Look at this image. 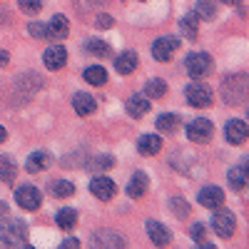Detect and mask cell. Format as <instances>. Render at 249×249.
Masks as SVG:
<instances>
[{
  "mask_svg": "<svg viewBox=\"0 0 249 249\" xmlns=\"http://www.w3.org/2000/svg\"><path fill=\"white\" fill-rule=\"evenodd\" d=\"M55 222H57L60 230H72V227L77 224V212L70 210V207H65V210H60V212H57Z\"/></svg>",
  "mask_w": 249,
  "mask_h": 249,
  "instance_id": "28",
  "label": "cell"
},
{
  "mask_svg": "<svg viewBox=\"0 0 249 249\" xmlns=\"http://www.w3.org/2000/svg\"><path fill=\"white\" fill-rule=\"evenodd\" d=\"M222 3H230V5H237V3H239V0H222Z\"/></svg>",
  "mask_w": 249,
  "mask_h": 249,
  "instance_id": "42",
  "label": "cell"
},
{
  "mask_svg": "<svg viewBox=\"0 0 249 249\" xmlns=\"http://www.w3.org/2000/svg\"><path fill=\"white\" fill-rule=\"evenodd\" d=\"M244 88H247V80L239 82V88H232L230 80H222V97L227 102H232V105H237V102L244 100Z\"/></svg>",
  "mask_w": 249,
  "mask_h": 249,
  "instance_id": "20",
  "label": "cell"
},
{
  "mask_svg": "<svg viewBox=\"0 0 249 249\" xmlns=\"http://www.w3.org/2000/svg\"><path fill=\"white\" fill-rule=\"evenodd\" d=\"M8 137V132H5V127H3V124H0V142H3Z\"/></svg>",
  "mask_w": 249,
  "mask_h": 249,
  "instance_id": "41",
  "label": "cell"
},
{
  "mask_svg": "<svg viewBox=\"0 0 249 249\" xmlns=\"http://www.w3.org/2000/svg\"><path fill=\"white\" fill-rule=\"evenodd\" d=\"M85 80L90 82V85H105L107 82V70L105 68H100V65H90V68H85Z\"/></svg>",
  "mask_w": 249,
  "mask_h": 249,
  "instance_id": "27",
  "label": "cell"
},
{
  "mask_svg": "<svg viewBox=\"0 0 249 249\" xmlns=\"http://www.w3.org/2000/svg\"><path fill=\"white\" fill-rule=\"evenodd\" d=\"M147 184H150L147 175H144V172H135L132 179H130V184H127V195L132 199H140L144 192H147Z\"/></svg>",
  "mask_w": 249,
  "mask_h": 249,
  "instance_id": "17",
  "label": "cell"
},
{
  "mask_svg": "<svg viewBox=\"0 0 249 249\" xmlns=\"http://www.w3.org/2000/svg\"><path fill=\"white\" fill-rule=\"evenodd\" d=\"M97 25H100V28H110V25H112V18H110V15H100V18H97Z\"/></svg>",
  "mask_w": 249,
  "mask_h": 249,
  "instance_id": "37",
  "label": "cell"
},
{
  "mask_svg": "<svg viewBox=\"0 0 249 249\" xmlns=\"http://www.w3.org/2000/svg\"><path fill=\"white\" fill-rule=\"evenodd\" d=\"M92 244H95V247H112V249H120V247H124V237L115 234L112 230H100V232L92 234Z\"/></svg>",
  "mask_w": 249,
  "mask_h": 249,
  "instance_id": "15",
  "label": "cell"
},
{
  "mask_svg": "<svg viewBox=\"0 0 249 249\" xmlns=\"http://www.w3.org/2000/svg\"><path fill=\"white\" fill-rule=\"evenodd\" d=\"M175 50H179V40L172 37V35H162V37H157L155 43H152V57L160 60V62L172 60Z\"/></svg>",
  "mask_w": 249,
  "mask_h": 249,
  "instance_id": "4",
  "label": "cell"
},
{
  "mask_svg": "<svg viewBox=\"0 0 249 249\" xmlns=\"http://www.w3.org/2000/svg\"><path fill=\"white\" fill-rule=\"evenodd\" d=\"M197 15L204 20H212L217 15V0H199L197 3Z\"/></svg>",
  "mask_w": 249,
  "mask_h": 249,
  "instance_id": "30",
  "label": "cell"
},
{
  "mask_svg": "<svg viewBox=\"0 0 249 249\" xmlns=\"http://www.w3.org/2000/svg\"><path fill=\"white\" fill-rule=\"evenodd\" d=\"M199 204L207 207V210H217V207L224 204V192L219 187H204L199 192Z\"/></svg>",
  "mask_w": 249,
  "mask_h": 249,
  "instance_id": "14",
  "label": "cell"
},
{
  "mask_svg": "<svg viewBox=\"0 0 249 249\" xmlns=\"http://www.w3.org/2000/svg\"><path fill=\"white\" fill-rule=\"evenodd\" d=\"M85 50H88L90 55H97V57H107V55H110V45L105 43V40H97V37L88 40Z\"/></svg>",
  "mask_w": 249,
  "mask_h": 249,
  "instance_id": "29",
  "label": "cell"
},
{
  "mask_svg": "<svg viewBox=\"0 0 249 249\" xmlns=\"http://www.w3.org/2000/svg\"><path fill=\"white\" fill-rule=\"evenodd\" d=\"M8 62H10V55H8V50H3V48H0V68H5Z\"/></svg>",
  "mask_w": 249,
  "mask_h": 249,
  "instance_id": "38",
  "label": "cell"
},
{
  "mask_svg": "<svg viewBox=\"0 0 249 249\" xmlns=\"http://www.w3.org/2000/svg\"><path fill=\"white\" fill-rule=\"evenodd\" d=\"M20 8L28 15H35V13L43 10V3H40V0H20Z\"/></svg>",
  "mask_w": 249,
  "mask_h": 249,
  "instance_id": "35",
  "label": "cell"
},
{
  "mask_svg": "<svg viewBox=\"0 0 249 249\" xmlns=\"http://www.w3.org/2000/svg\"><path fill=\"white\" fill-rule=\"evenodd\" d=\"M70 33V23H68V18L65 15H55L50 20V25H48V37L53 40H62V37H68Z\"/></svg>",
  "mask_w": 249,
  "mask_h": 249,
  "instance_id": "16",
  "label": "cell"
},
{
  "mask_svg": "<svg viewBox=\"0 0 249 249\" xmlns=\"http://www.w3.org/2000/svg\"><path fill=\"white\" fill-rule=\"evenodd\" d=\"M124 110H127L130 117L140 120V117H144V115L150 112V100L144 97V95H132L127 102H124Z\"/></svg>",
  "mask_w": 249,
  "mask_h": 249,
  "instance_id": "12",
  "label": "cell"
},
{
  "mask_svg": "<svg viewBox=\"0 0 249 249\" xmlns=\"http://www.w3.org/2000/svg\"><path fill=\"white\" fill-rule=\"evenodd\" d=\"M53 192H55V197H72V195H75V184L60 179V182L53 184Z\"/></svg>",
  "mask_w": 249,
  "mask_h": 249,
  "instance_id": "33",
  "label": "cell"
},
{
  "mask_svg": "<svg viewBox=\"0 0 249 249\" xmlns=\"http://www.w3.org/2000/svg\"><path fill=\"white\" fill-rule=\"evenodd\" d=\"M227 179H230V187L237 192L247 190V162L244 164H237V167L230 170V175H227Z\"/></svg>",
  "mask_w": 249,
  "mask_h": 249,
  "instance_id": "21",
  "label": "cell"
},
{
  "mask_svg": "<svg viewBox=\"0 0 249 249\" xmlns=\"http://www.w3.org/2000/svg\"><path fill=\"white\" fill-rule=\"evenodd\" d=\"M144 230H147L150 239H152L157 247H164V244L172 242V234L167 232V227L160 224V222H155V219H147V222H144Z\"/></svg>",
  "mask_w": 249,
  "mask_h": 249,
  "instance_id": "10",
  "label": "cell"
},
{
  "mask_svg": "<svg viewBox=\"0 0 249 249\" xmlns=\"http://www.w3.org/2000/svg\"><path fill=\"white\" fill-rule=\"evenodd\" d=\"M90 192H92L97 199L107 202V199H112V197H115V192H117V184H115L110 177H95V179L90 182Z\"/></svg>",
  "mask_w": 249,
  "mask_h": 249,
  "instance_id": "8",
  "label": "cell"
},
{
  "mask_svg": "<svg viewBox=\"0 0 249 249\" xmlns=\"http://www.w3.org/2000/svg\"><path fill=\"white\" fill-rule=\"evenodd\" d=\"M112 164H115V160H112L110 155H100V157L90 164V170H92V172H97V170H107V167H112Z\"/></svg>",
  "mask_w": 249,
  "mask_h": 249,
  "instance_id": "34",
  "label": "cell"
},
{
  "mask_svg": "<svg viewBox=\"0 0 249 249\" xmlns=\"http://www.w3.org/2000/svg\"><path fill=\"white\" fill-rule=\"evenodd\" d=\"M50 164V155L48 152H33L30 157H28V162H25V170L28 172H40V170H45Z\"/></svg>",
  "mask_w": 249,
  "mask_h": 249,
  "instance_id": "25",
  "label": "cell"
},
{
  "mask_svg": "<svg viewBox=\"0 0 249 249\" xmlns=\"http://www.w3.org/2000/svg\"><path fill=\"white\" fill-rule=\"evenodd\" d=\"M190 237H192V239H195L199 247H204V249H214V244H210V242H207V230H204V224H192Z\"/></svg>",
  "mask_w": 249,
  "mask_h": 249,
  "instance_id": "31",
  "label": "cell"
},
{
  "mask_svg": "<svg viewBox=\"0 0 249 249\" xmlns=\"http://www.w3.org/2000/svg\"><path fill=\"white\" fill-rule=\"evenodd\" d=\"M170 207H172V212H175L177 219H184L187 214H190V204H187L182 197H172L170 199Z\"/></svg>",
  "mask_w": 249,
  "mask_h": 249,
  "instance_id": "32",
  "label": "cell"
},
{
  "mask_svg": "<svg viewBox=\"0 0 249 249\" xmlns=\"http://www.w3.org/2000/svg\"><path fill=\"white\" fill-rule=\"evenodd\" d=\"M40 190L37 187H33V184H23L20 190H15V202L23 207V210H28V212H33V210H37L40 207Z\"/></svg>",
  "mask_w": 249,
  "mask_h": 249,
  "instance_id": "7",
  "label": "cell"
},
{
  "mask_svg": "<svg viewBox=\"0 0 249 249\" xmlns=\"http://www.w3.org/2000/svg\"><path fill=\"white\" fill-rule=\"evenodd\" d=\"M179 28H182V35L187 40H195L197 37V28H199V15L197 13H187L182 20H179Z\"/></svg>",
  "mask_w": 249,
  "mask_h": 249,
  "instance_id": "22",
  "label": "cell"
},
{
  "mask_svg": "<svg viewBox=\"0 0 249 249\" xmlns=\"http://www.w3.org/2000/svg\"><path fill=\"white\" fill-rule=\"evenodd\" d=\"M43 62H45V68H48V70H60V68L68 62V50L62 48V45H53V48L45 50Z\"/></svg>",
  "mask_w": 249,
  "mask_h": 249,
  "instance_id": "9",
  "label": "cell"
},
{
  "mask_svg": "<svg viewBox=\"0 0 249 249\" xmlns=\"http://www.w3.org/2000/svg\"><path fill=\"white\" fill-rule=\"evenodd\" d=\"M184 97L192 107H207L212 105V88L204 85V82H192V85L184 88Z\"/></svg>",
  "mask_w": 249,
  "mask_h": 249,
  "instance_id": "3",
  "label": "cell"
},
{
  "mask_svg": "<svg viewBox=\"0 0 249 249\" xmlns=\"http://www.w3.org/2000/svg\"><path fill=\"white\" fill-rule=\"evenodd\" d=\"M18 175V167H15V160L8 157V155H0V182H5V184H13Z\"/></svg>",
  "mask_w": 249,
  "mask_h": 249,
  "instance_id": "23",
  "label": "cell"
},
{
  "mask_svg": "<svg viewBox=\"0 0 249 249\" xmlns=\"http://www.w3.org/2000/svg\"><path fill=\"white\" fill-rule=\"evenodd\" d=\"M28 30H30V35L33 37H48V25H43V23H30L28 25Z\"/></svg>",
  "mask_w": 249,
  "mask_h": 249,
  "instance_id": "36",
  "label": "cell"
},
{
  "mask_svg": "<svg viewBox=\"0 0 249 249\" xmlns=\"http://www.w3.org/2000/svg\"><path fill=\"white\" fill-rule=\"evenodd\" d=\"M212 230L222 237V239H230L234 234V214L230 210H219L217 207V212L212 217Z\"/></svg>",
  "mask_w": 249,
  "mask_h": 249,
  "instance_id": "6",
  "label": "cell"
},
{
  "mask_svg": "<svg viewBox=\"0 0 249 249\" xmlns=\"http://www.w3.org/2000/svg\"><path fill=\"white\" fill-rule=\"evenodd\" d=\"M179 127H182V117H179V115H160V117H157V130H160V132L172 135V132H177Z\"/></svg>",
  "mask_w": 249,
  "mask_h": 249,
  "instance_id": "24",
  "label": "cell"
},
{
  "mask_svg": "<svg viewBox=\"0 0 249 249\" xmlns=\"http://www.w3.org/2000/svg\"><path fill=\"white\" fill-rule=\"evenodd\" d=\"M164 92H167V82L164 80H150V82H144V97L147 100H160L164 97Z\"/></svg>",
  "mask_w": 249,
  "mask_h": 249,
  "instance_id": "26",
  "label": "cell"
},
{
  "mask_svg": "<svg viewBox=\"0 0 249 249\" xmlns=\"http://www.w3.org/2000/svg\"><path fill=\"white\" fill-rule=\"evenodd\" d=\"M62 247H80V242L77 239H65V242H62Z\"/></svg>",
  "mask_w": 249,
  "mask_h": 249,
  "instance_id": "40",
  "label": "cell"
},
{
  "mask_svg": "<svg viewBox=\"0 0 249 249\" xmlns=\"http://www.w3.org/2000/svg\"><path fill=\"white\" fill-rule=\"evenodd\" d=\"M25 234H28V227L20 222V219H13V222L0 227V244H5V247H20V244H25Z\"/></svg>",
  "mask_w": 249,
  "mask_h": 249,
  "instance_id": "2",
  "label": "cell"
},
{
  "mask_svg": "<svg viewBox=\"0 0 249 249\" xmlns=\"http://www.w3.org/2000/svg\"><path fill=\"white\" fill-rule=\"evenodd\" d=\"M3 217H8V204L0 202V219H3Z\"/></svg>",
  "mask_w": 249,
  "mask_h": 249,
  "instance_id": "39",
  "label": "cell"
},
{
  "mask_svg": "<svg viewBox=\"0 0 249 249\" xmlns=\"http://www.w3.org/2000/svg\"><path fill=\"white\" fill-rule=\"evenodd\" d=\"M140 155H157L162 150V137L160 135H142L137 142Z\"/></svg>",
  "mask_w": 249,
  "mask_h": 249,
  "instance_id": "18",
  "label": "cell"
},
{
  "mask_svg": "<svg viewBox=\"0 0 249 249\" xmlns=\"http://www.w3.org/2000/svg\"><path fill=\"white\" fill-rule=\"evenodd\" d=\"M135 68H137V55L132 50H127V53H122V55L115 57V70L120 75H130Z\"/></svg>",
  "mask_w": 249,
  "mask_h": 249,
  "instance_id": "19",
  "label": "cell"
},
{
  "mask_svg": "<svg viewBox=\"0 0 249 249\" xmlns=\"http://www.w3.org/2000/svg\"><path fill=\"white\" fill-rule=\"evenodd\" d=\"M224 137L230 144H242L247 140V122L244 120H230L224 127Z\"/></svg>",
  "mask_w": 249,
  "mask_h": 249,
  "instance_id": "11",
  "label": "cell"
},
{
  "mask_svg": "<svg viewBox=\"0 0 249 249\" xmlns=\"http://www.w3.org/2000/svg\"><path fill=\"white\" fill-rule=\"evenodd\" d=\"M212 132H214L212 122L204 120V117H197V120H192L190 124H187V137H190L192 142H197V144L210 142L212 140Z\"/></svg>",
  "mask_w": 249,
  "mask_h": 249,
  "instance_id": "5",
  "label": "cell"
},
{
  "mask_svg": "<svg viewBox=\"0 0 249 249\" xmlns=\"http://www.w3.org/2000/svg\"><path fill=\"white\" fill-rule=\"evenodd\" d=\"M72 110H75L80 117H88V115H92V112L97 110V102H95V97L88 95V92H77V95L72 97Z\"/></svg>",
  "mask_w": 249,
  "mask_h": 249,
  "instance_id": "13",
  "label": "cell"
},
{
  "mask_svg": "<svg viewBox=\"0 0 249 249\" xmlns=\"http://www.w3.org/2000/svg\"><path fill=\"white\" fill-rule=\"evenodd\" d=\"M212 68H214V62H212V57L207 55V53H192V55H187V60H184L187 75L195 77V80H197V77H204V75H210Z\"/></svg>",
  "mask_w": 249,
  "mask_h": 249,
  "instance_id": "1",
  "label": "cell"
}]
</instances>
